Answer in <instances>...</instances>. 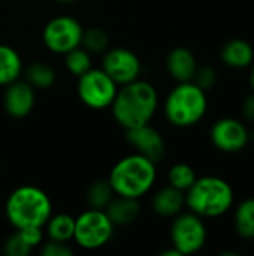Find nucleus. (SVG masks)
I'll use <instances>...</instances> for the list:
<instances>
[{
    "instance_id": "nucleus-1",
    "label": "nucleus",
    "mask_w": 254,
    "mask_h": 256,
    "mask_svg": "<svg viewBox=\"0 0 254 256\" xmlns=\"http://www.w3.org/2000/svg\"><path fill=\"white\" fill-rule=\"evenodd\" d=\"M159 108L157 88L144 80H135L118 88L111 105V112L117 124L124 130L148 124Z\"/></svg>"
},
{
    "instance_id": "nucleus-2",
    "label": "nucleus",
    "mask_w": 254,
    "mask_h": 256,
    "mask_svg": "<svg viewBox=\"0 0 254 256\" xmlns=\"http://www.w3.org/2000/svg\"><path fill=\"white\" fill-rule=\"evenodd\" d=\"M157 164L151 159L132 153L121 158L111 170L108 182L118 196L139 200L154 186L157 178Z\"/></svg>"
},
{
    "instance_id": "nucleus-3",
    "label": "nucleus",
    "mask_w": 254,
    "mask_h": 256,
    "mask_svg": "<svg viewBox=\"0 0 254 256\" xmlns=\"http://www.w3.org/2000/svg\"><path fill=\"white\" fill-rule=\"evenodd\" d=\"M4 214L15 230L27 226L43 228L52 214V202L49 195L40 188L24 184L9 194L4 204Z\"/></svg>"
},
{
    "instance_id": "nucleus-4",
    "label": "nucleus",
    "mask_w": 254,
    "mask_h": 256,
    "mask_svg": "<svg viewBox=\"0 0 254 256\" xmlns=\"http://www.w3.org/2000/svg\"><path fill=\"white\" fill-rule=\"evenodd\" d=\"M235 194L229 182L216 176H205L196 182L186 192L187 208L204 218H220L226 214L234 206Z\"/></svg>"
},
{
    "instance_id": "nucleus-5",
    "label": "nucleus",
    "mask_w": 254,
    "mask_h": 256,
    "mask_svg": "<svg viewBox=\"0 0 254 256\" xmlns=\"http://www.w3.org/2000/svg\"><path fill=\"white\" fill-rule=\"evenodd\" d=\"M208 111V96L193 81L177 82L163 102L166 120L180 129L198 124Z\"/></svg>"
},
{
    "instance_id": "nucleus-6",
    "label": "nucleus",
    "mask_w": 254,
    "mask_h": 256,
    "mask_svg": "<svg viewBox=\"0 0 254 256\" xmlns=\"http://www.w3.org/2000/svg\"><path fill=\"white\" fill-rule=\"evenodd\" d=\"M114 230L115 225L105 210L87 208L75 218L72 242L84 250H97L111 242Z\"/></svg>"
},
{
    "instance_id": "nucleus-7",
    "label": "nucleus",
    "mask_w": 254,
    "mask_h": 256,
    "mask_svg": "<svg viewBox=\"0 0 254 256\" xmlns=\"http://www.w3.org/2000/svg\"><path fill=\"white\" fill-rule=\"evenodd\" d=\"M118 88L120 86L102 68H91L78 76V98L90 110L111 108Z\"/></svg>"
},
{
    "instance_id": "nucleus-8",
    "label": "nucleus",
    "mask_w": 254,
    "mask_h": 256,
    "mask_svg": "<svg viewBox=\"0 0 254 256\" xmlns=\"http://www.w3.org/2000/svg\"><path fill=\"white\" fill-rule=\"evenodd\" d=\"M84 27L72 15L52 16L42 30V42L52 54L64 56L81 45Z\"/></svg>"
},
{
    "instance_id": "nucleus-9",
    "label": "nucleus",
    "mask_w": 254,
    "mask_h": 256,
    "mask_svg": "<svg viewBox=\"0 0 254 256\" xmlns=\"http://www.w3.org/2000/svg\"><path fill=\"white\" fill-rule=\"evenodd\" d=\"M208 238L207 226L201 216L189 212L175 216L171 225V246L181 256L193 255L204 249Z\"/></svg>"
},
{
    "instance_id": "nucleus-10",
    "label": "nucleus",
    "mask_w": 254,
    "mask_h": 256,
    "mask_svg": "<svg viewBox=\"0 0 254 256\" xmlns=\"http://www.w3.org/2000/svg\"><path fill=\"white\" fill-rule=\"evenodd\" d=\"M102 69L121 87L139 78L142 64L136 52L129 48H108L103 52Z\"/></svg>"
},
{
    "instance_id": "nucleus-11",
    "label": "nucleus",
    "mask_w": 254,
    "mask_h": 256,
    "mask_svg": "<svg viewBox=\"0 0 254 256\" xmlns=\"http://www.w3.org/2000/svg\"><path fill=\"white\" fill-rule=\"evenodd\" d=\"M210 140L213 146L223 153H238L247 147L250 134L247 126L238 118L225 117L213 124Z\"/></svg>"
},
{
    "instance_id": "nucleus-12",
    "label": "nucleus",
    "mask_w": 254,
    "mask_h": 256,
    "mask_svg": "<svg viewBox=\"0 0 254 256\" xmlns=\"http://www.w3.org/2000/svg\"><path fill=\"white\" fill-rule=\"evenodd\" d=\"M127 142L135 148L136 153L151 159L153 162H160L166 152V144L162 134L153 128L150 123L126 130Z\"/></svg>"
},
{
    "instance_id": "nucleus-13",
    "label": "nucleus",
    "mask_w": 254,
    "mask_h": 256,
    "mask_svg": "<svg viewBox=\"0 0 254 256\" xmlns=\"http://www.w3.org/2000/svg\"><path fill=\"white\" fill-rule=\"evenodd\" d=\"M36 104V90L22 80H16L4 87L3 108L9 117L24 118L27 117Z\"/></svg>"
},
{
    "instance_id": "nucleus-14",
    "label": "nucleus",
    "mask_w": 254,
    "mask_h": 256,
    "mask_svg": "<svg viewBox=\"0 0 254 256\" xmlns=\"http://www.w3.org/2000/svg\"><path fill=\"white\" fill-rule=\"evenodd\" d=\"M198 69L195 54L186 46H175L166 56V70L177 82L192 81Z\"/></svg>"
},
{
    "instance_id": "nucleus-15",
    "label": "nucleus",
    "mask_w": 254,
    "mask_h": 256,
    "mask_svg": "<svg viewBox=\"0 0 254 256\" xmlns=\"http://www.w3.org/2000/svg\"><path fill=\"white\" fill-rule=\"evenodd\" d=\"M186 207V194L172 188L165 186L159 189L151 198V208L162 218H175Z\"/></svg>"
},
{
    "instance_id": "nucleus-16",
    "label": "nucleus",
    "mask_w": 254,
    "mask_h": 256,
    "mask_svg": "<svg viewBox=\"0 0 254 256\" xmlns=\"http://www.w3.org/2000/svg\"><path fill=\"white\" fill-rule=\"evenodd\" d=\"M222 62L232 69H246L250 68L254 62L253 46L240 38L228 40L220 50Z\"/></svg>"
},
{
    "instance_id": "nucleus-17",
    "label": "nucleus",
    "mask_w": 254,
    "mask_h": 256,
    "mask_svg": "<svg viewBox=\"0 0 254 256\" xmlns=\"http://www.w3.org/2000/svg\"><path fill=\"white\" fill-rule=\"evenodd\" d=\"M105 212L115 226L130 225L139 216V212H141L139 200L115 195L112 201L108 204V207L105 208Z\"/></svg>"
},
{
    "instance_id": "nucleus-18",
    "label": "nucleus",
    "mask_w": 254,
    "mask_h": 256,
    "mask_svg": "<svg viewBox=\"0 0 254 256\" xmlns=\"http://www.w3.org/2000/svg\"><path fill=\"white\" fill-rule=\"evenodd\" d=\"M22 72L24 64L19 52L10 45L0 44V87H6L19 80Z\"/></svg>"
},
{
    "instance_id": "nucleus-19",
    "label": "nucleus",
    "mask_w": 254,
    "mask_h": 256,
    "mask_svg": "<svg viewBox=\"0 0 254 256\" xmlns=\"http://www.w3.org/2000/svg\"><path fill=\"white\" fill-rule=\"evenodd\" d=\"M43 232L48 240L61 242V243H70L73 238V230H75V218L67 213H58L51 214V218L43 225Z\"/></svg>"
},
{
    "instance_id": "nucleus-20",
    "label": "nucleus",
    "mask_w": 254,
    "mask_h": 256,
    "mask_svg": "<svg viewBox=\"0 0 254 256\" xmlns=\"http://www.w3.org/2000/svg\"><path fill=\"white\" fill-rule=\"evenodd\" d=\"M57 74L52 66L46 62H33L25 69V81L34 90H46L51 88L55 82Z\"/></svg>"
},
{
    "instance_id": "nucleus-21",
    "label": "nucleus",
    "mask_w": 254,
    "mask_h": 256,
    "mask_svg": "<svg viewBox=\"0 0 254 256\" xmlns=\"http://www.w3.org/2000/svg\"><path fill=\"white\" fill-rule=\"evenodd\" d=\"M234 225L244 240H254V198H247L237 206Z\"/></svg>"
},
{
    "instance_id": "nucleus-22",
    "label": "nucleus",
    "mask_w": 254,
    "mask_h": 256,
    "mask_svg": "<svg viewBox=\"0 0 254 256\" xmlns=\"http://www.w3.org/2000/svg\"><path fill=\"white\" fill-rule=\"evenodd\" d=\"M115 196L108 180H96L85 190V204L88 208L105 210Z\"/></svg>"
},
{
    "instance_id": "nucleus-23",
    "label": "nucleus",
    "mask_w": 254,
    "mask_h": 256,
    "mask_svg": "<svg viewBox=\"0 0 254 256\" xmlns=\"http://www.w3.org/2000/svg\"><path fill=\"white\" fill-rule=\"evenodd\" d=\"M196 178L198 176L193 166L184 162L172 165L171 170L168 171V184L184 194L190 189V186L196 182Z\"/></svg>"
},
{
    "instance_id": "nucleus-24",
    "label": "nucleus",
    "mask_w": 254,
    "mask_h": 256,
    "mask_svg": "<svg viewBox=\"0 0 254 256\" xmlns=\"http://www.w3.org/2000/svg\"><path fill=\"white\" fill-rule=\"evenodd\" d=\"M91 54L81 45L64 54V66L67 72L73 76H81L88 69H91Z\"/></svg>"
},
{
    "instance_id": "nucleus-25",
    "label": "nucleus",
    "mask_w": 254,
    "mask_h": 256,
    "mask_svg": "<svg viewBox=\"0 0 254 256\" xmlns=\"http://www.w3.org/2000/svg\"><path fill=\"white\" fill-rule=\"evenodd\" d=\"M81 46L85 48L90 54H102L109 48V36L100 27L84 28Z\"/></svg>"
},
{
    "instance_id": "nucleus-26",
    "label": "nucleus",
    "mask_w": 254,
    "mask_h": 256,
    "mask_svg": "<svg viewBox=\"0 0 254 256\" xmlns=\"http://www.w3.org/2000/svg\"><path fill=\"white\" fill-rule=\"evenodd\" d=\"M3 252L7 256H27L31 254V249L25 244V242L21 238L18 231H15L12 236H9L3 244Z\"/></svg>"
},
{
    "instance_id": "nucleus-27",
    "label": "nucleus",
    "mask_w": 254,
    "mask_h": 256,
    "mask_svg": "<svg viewBox=\"0 0 254 256\" xmlns=\"http://www.w3.org/2000/svg\"><path fill=\"white\" fill-rule=\"evenodd\" d=\"M39 254L42 256H72L73 249L69 246V243H61L46 238L39 246Z\"/></svg>"
},
{
    "instance_id": "nucleus-28",
    "label": "nucleus",
    "mask_w": 254,
    "mask_h": 256,
    "mask_svg": "<svg viewBox=\"0 0 254 256\" xmlns=\"http://www.w3.org/2000/svg\"><path fill=\"white\" fill-rule=\"evenodd\" d=\"M192 81H193L195 84H198L202 90L208 92V90H211V88L214 87V84H216V81H217V74H216V70H214L213 68H210V66H202V68L198 66L196 74H195V76H193Z\"/></svg>"
},
{
    "instance_id": "nucleus-29",
    "label": "nucleus",
    "mask_w": 254,
    "mask_h": 256,
    "mask_svg": "<svg viewBox=\"0 0 254 256\" xmlns=\"http://www.w3.org/2000/svg\"><path fill=\"white\" fill-rule=\"evenodd\" d=\"M15 231H18V234L21 236V238L25 242V244L31 250L36 249V248H39L42 244V242L45 240L43 228H39V226H27V228L15 230Z\"/></svg>"
},
{
    "instance_id": "nucleus-30",
    "label": "nucleus",
    "mask_w": 254,
    "mask_h": 256,
    "mask_svg": "<svg viewBox=\"0 0 254 256\" xmlns=\"http://www.w3.org/2000/svg\"><path fill=\"white\" fill-rule=\"evenodd\" d=\"M241 112L244 118H247L249 122H254V92L244 99L241 105Z\"/></svg>"
},
{
    "instance_id": "nucleus-31",
    "label": "nucleus",
    "mask_w": 254,
    "mask_h": 256,
    "mask_svg": "<svg viewBox=\"0 0 254 256\" xmlns=\"http://www.w3.org/2000/svg\"><path fill=\"white\" fill-rule=\"evenodd\" d=\"M160 255L162 256H181L180 254H178V250H175L172 246H171V249H168V250H163Z\"/></svg>"
},
{
    "instance_id": "nucleus-32",
    "label": "nucleus",
    "mask_w": 254,
    "mask_h": 256,
    "mask_svg": "<svg viewBox=\"0 0 254 256\" xmlns=\"http://www.w3.org/2000/svg\"><path fill=\"white\" fill-rule=\"evenodd\" d=\"M250 86H252V88H253L254 92V62L253 64L250 66Z\"/></svg>"
},
{
    "instance_id": "nucleus-33",
    "label": "nucleus",
    "mask_w": 254,
    "mask_h": 256,
    "mask_svg": "<svg viewBox=\"0 0 254 256\" xmlns=\"http://www.w3.org/2000/svg\"><path fill=\"white\" fill-rule=\"evenodd\" d=\"M58 3H72V2H75V0H57Z\"/></svg>"
}]
</instances>
